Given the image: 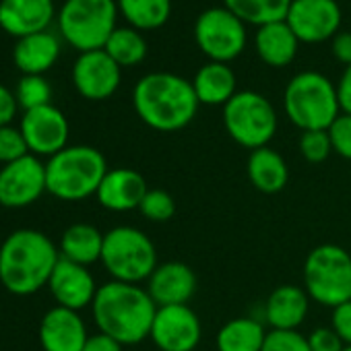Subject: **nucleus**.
<instances>
[{"label": "nucleus", "instance_id": "7c9ffc66", "mask_svg": "<svg viewBox=\"0 0 351 351\" xmlns=\"http://www.w3.org/2000/svg\"><path fill=\"white\" fill-rule=\"evenodd\" d=\"M15 97L23 112L36 110L52 101V87L44 75H23L15 87Z\"/></svg>", "mask_w": 351, "mask_h": 351}, {"label": "nucleus", "instance_id": "c9c22d12", "mask_svg": "<svg viewBox=\"0 0 351 351\" xmlns=\"http://www.w3.org/2000/svg\"><path fill=\"white\" fill-rule=\"evenodd\" d=\"M328 136L332 143V151L345 159H351V114H339V118L330 124Z\"/></svg>", "mask_w": 351, "mask_h": 351}, {"label": "nucleus", "instance_id": "473e14b6", "mask_svg": "<svg viewBox=\"0 0 351 351\" xmlns=\"http://www.w3.org/2000/svg\"><path fill=\"white\" fill-rule=\"evenodd\" d=\"M300 151H302L304 159L310 163L324 161L332 151L328 130H304L300 136Z\"/></svg>", "mask_w": 351, "mask_h": 351}, {"label": "nucleus", "instance_id": "79ce46f5", "mask_svg": "<svg viewBox=\"0 0 351 351\" xmlns=\"http://www.w3.org/2000/svg\"><path fill=\"white\" fill-rule=\"evenodd\" d=\"M83 351H122V345L116 339L104 332H97V335H89Z\"/></svg>", "mask_w": 351, "mask_h": 351}, {"label": "nucleus", "instance_id": "58836bf2", "mask_svg": "<svg viewBox=\"0 0 351 351\" xmlns=\"http://www.w3.org/2000/svg\"><path fill=\"white\" fill-rule=\"evenodd\" d=\"M17 112H19V101L15 97V91L0 83V126L13 124Z\"/></svg>", "mask_w": 351, "mask_h": 351}, {"label": "nucleus", "instance_id": "5701e85b", "mask_svg": "<svg viewBox=\"0 0 351 351\" xmlns=\"http://www.w3.org/2000/svg\"><path fill=\"white\" fill-rule=\"evenodd\" d=\"M308 293L295 285L277 287L265 306V316L275 330H295L308 314Z\"/></svg>", "mask_w": 351, "mask_h": 351}, {"label": "nucleus", "instance_id": "f03ea898", "mask_svg": "<svg viewBox=\"0 0 351 351\" xmlns=\"http://www.w3.org/2000/svg\"><path fill=\"white\" fill-rule=\"evenodd\" d=\"M93 320L99 332L116 339L120 345H136L151 335L157 306L149 291L122 281L104 283L91 304Z\"/></svg>", "mask_w": 351, "mask_h": 351}, {"label": "nucleus", "instance_id": "6e6552de", "mask_svg": "<svg viewBox=\"0 0 351 351\" xmlns=\"http://www.w3.org/2000/svg\"><path fill=\"white\" fill-rule=\"evenodd\" d=\"M306 293L322 306L337 308L351 300V256L335 244L316 246L304 263Z\"/></svg>", "mask_w": 351, "mask_h": 351}, {"label": "nucleus", "instance_id": "1a4fd4ad", "mask_svg": "<svg viewBox=\"0 0 351 351\" xmlns=\"http://www.w3.org/2000/svg\"><path fill=\"white\" fill-rule=\"evenodd\" d=\"M223 124L238 145L256 151L275 136L277 112L258 91H238L223 106Z\"/></svg>", "mask_w": 351, "mask_h": 351}, {"label": "nucleus", "instance_id": "393cba45", "mask_svg": "<svg viewBox=\"0 0 351 351\" xmlns=\"http://www.w3.org/2000/svg\"><path fill=\"white\" fill-rule=\"evenodd\" d=\"M58 250L62 258L89 267L101 261L104 234L91 223H73L62 232Z\"/></svg>", "mask_w": 351, "mask_h": 351}, {"label": "nucleus", "instance_id": "c85d7f7f", "mask_svg": "<svg viewBox=\"0 0 351 351\" xmlns=\"http://www.w3.org/2000/svg\"><path fill=\"white\" fill-rule=\"evenodd\" d=\"M293 0H223V7L250 25L285 21Z\"/></svg>", "mask_w": 351, "mask_h": 351}, {"label": "nucleus", "instance_id": "9b49d317", "mask_svg": "<svg viewBox=\"0 0 351 351\" xmlns=\"http://www.w3.org/2000/svg\"><path fill=\"white\" fill-rule=\"evenodd\" d=\"M48 193L46 163L27 153L25 157L0 167V205L7 209H25Z\"/></svg>", "mask_w": 351, "mask_h": 351}, {"label": "nucleus", "instance_id": "cd10ccee", "mask_svg": "<svg viewBox=\"0 0 351 351\" xmlns=\"http://www.w3.org/2000/svg\"><path fill=\"white\" fill-rule=\"evenodd\" d=\"M120 15L138 32L159 29L171 15V0H116Z\"/></svg>", "mask_w": 351, "mask_h": 351}, {"label": "nucleus", "instance_id": "f257e3e1", "mask_svg": "<svg viewBox=\"0 0 351 351\" xmlns=\"http://www.w3.org/2000/svg\"><path fill=\"white\" fill-rule=\"evenodd\" d=\"M60 261L58 246L40 230H15L0 244V283L13 295H34L48 285Z\"/></svg>", "mask_w": 351, "mask_h": 351}, {"label": "nucleus", "instance_id": "72a5a7b5", "mask_svg": "<svg viewBox=\"0 0 351 351\" xmlns=\"http://www.w3.org/2000/svg\"><path fill=\"white\" fill-rule=\"evenodd\" d=\"M29 153L27 143L21 134L19 126H0V163L7 165L11 161H17Z\"/></svg>", "mask_w": 351, "mask_h": 351}, {"label": "nucleus", "instance_id": "2f4dec72", "mask_svg": "<svg viewBox=\"0 0 351 351\" xmlns=\"http://www.w3.org/2000/svg\"><path fill=\"white\" fill-rule=\"evenodd\" d=\"M138 211L143 213V217H147L149 221H167L173 217L176 213V203L171 199V195H167L165 191H159V189H153V191H147Z\"/></svg>", "mask_w": 351, "mask_h": 351}, {"label": "nucleus", "instance_id": "bb28decb", "mask_svg": "<svg viewBox=\"0 0 351 351\" xmlns=\"http://www.w3.org/2000/svg\"><path fill=\"white\" fill-rule=\"evenodd\" d=\"M267 339L265 326L250 316L234 318L217 332L219 351H261Z\"/></svg>", "mask_w": 351, "mask_h": 351}, {"label": "nucleus", "instance_id": "aec40b11", "mask_svg": "<svg viewBox=\"0 0 351 351\" xmlns=\"http://www.w3.org/2000/svg\"><path fill=\"white\" fill-rule=\"evenodd\" d=\"M147 191V182L138 171L130 167H116L108 169L95 197L104 209L124 213L138 209Z\"/></svg>", "mask_w": 351, "mask_h": 351}, {"label": "nucleus", "instance_id": "7ed1b4c3", "mask_svg": "<svg viewBox=\"0 0 351 351\" xmlns=\"http://www.w3.org/2000/svg\"><path fill=\"white\" fill-rule=\"evenodd\" d=\"M138 118L153 130L173 132L189 126L199 110L193 83L173 73H149L132 89Z\"/></svg>", "mask_w": 351, "mask_h": 351}, {"label": "nucleus", "instance_id": "4468645a", "mask_svg": "<svg viewBox=\"0 0 351 351\" xmlns=\"http://www.w3.org/2000/svg\"><path fill=\"white\" fill-rule=\"evenodd\" d=\"M122 81V69L110 58L106 50L81 52L73 64V85L77 93L89 101H104L112 97Z\"/></svg>", "mask_w": 351, "mask_h": 351}, {"label": "nucleus", "instance_id": "4be33fe9", "mask_svg": "<svg viewBox=\"0 0 351 351\" xmlns=\"http://www.w3.org/2000/svg\"><path fill=\"white\" fill-rule=\"evenodd\" d=\"M300 44L302 42L285 21L261 25L254 34V48L258 58L275 69L291 64Z\"/></svg>", "mask_w": 351, "mask_h": 351}, {"label": "nucleus", "instance_id": "b1692460", "mask_svg": "<svg viewBox=\"0 0 351 351\" xmlns=\"http://www.w3.org/2000/svg\"><path fill=\"white\" fill-rule=\"evenodd\" d=\"M236 73L228 62H207L203 64L195 79L193 89L197 93L199 104L205 106H226L238 91H236Z\"/></svg>", "mask_w": 351, "mask_h": 351}, {"label": "nucleus", "instance_id": "0eeeda50", "mask_svg": "<svg viewBox=\"0 0 351 351\" xmlns=\"http://www.w3.org/2000/svg\"><path fill=\"white\" fill-rule=\"evenodd\" d=\"M101 265L114 281L136 285L157 269V252L147 234L130 226H118L104 234Z\"/></svg>", "mask_w": 351, "mask_h": 351}, {"label": "nucleus", "instance_id": "f3484780", "mask_svg": "<svg viewBox=\"0 0 351 351\" xmlns=\"http://www.w3.org/2000/svg\"><path fill=\"white\" fill-rule=\"evenodd\" d=\"M54 17V0H0V29L15 40L48 32Z\"/></svg>", "mask_w": 351, "mask_h": 351}, {"label": "nucleus", "instance_id": "39448f33", "mask_svg": "<svg viewBox=\"0 0 351 351\" xmlns=\"http://www.w3.org/2000/svg\"><path fill=\"white\" fill-rule=\"evenodd\" d=\"M287 118L304 130H328L339 118L341 106L337 85L316 71H304L291 77L283 93Z\"/></svg>", "mask_w": 351, "mask_h": 351}, {"label": "nucleus", "instance_id": "c756f323", "mask_svg": "<svg viewBox=\"0 0 351 351\" xmlns=\"http://www.w3.org/2000/svg\"><path fill=\"white\" fill-rule=\"evenodd\" d=\"M104 50L110 54V58L120 66H136L147 56V42L143 34L134 27H116L106 42Z\"/></svg>", "mask_w": 351, "mask_h": 351}, {"label": "nucleus", "instance_id": "a878e982", "mask_svg": "<svg viewBox=\"0 0 351 351\" xmlns=\"http://www.w3.org/2000/svg\"><path fill=\"white\" fill-rule=\"evenodd\" d=\"M248 178L256 191L275 195L285 189L289 169L285 159L271 147H261L248 157Z\"/></svg>", "mask_w": 351, "mask_h": 351}, {"label": "nucleus", "instance_id": "dca6fc26", "mask_svg": "<svg viewBox=\"0 0 351 351\" xmlns=\"http://www.w3.org/2000/svg\"><path fill=\"white\" fill-rule=\"evenodd\" d=\"M48 289L56 300V306L79 312L93 304L99 287L95 285V279L87 267L71 263L60 256L48 281Z\"/></svg>", "mask_w": 351, "mask_h": 351}, {"label": "nucleus", "instance_id": "423d86ee", "mask_svg": "<svg viewBox=\"0 0 351 351\" xmlns=\"http://www.w3.org/2000/svg\"><path fill=\"white\" fill-rule=\"evenodd\" d=\"M118 13L116 0H64L56 17L60 38L79 52L104 50Z\"/></svg>", "mask_w": 351, "mask_h": 351}, {"label": "nucleus", "instance_id": "37998d69", "mask_svg": "<svg viewBox=\"0 0 351 351\" xmlns=\"http://www.w3.org/2000/svg\"><path fill=\"white\" fill-rule=\"evenodd\" d=\"M343 351H351V345H345V347H343Z\"/></svg>", "mask_w": 351, "mask_h": 351}, {"label": "nucleus", "instance_id": "6ab92c4d", "mask_svg": "<svg viewBox=\"0 0 351 351\" xmlns=\"http://www.w3.org/2000/svg\"><path fill=\"white\" fill-rule=\"evenodd\" d=\"M147 291L157 308L184 306L197 291V275L184 263H163L147 279Z\"/></svg>", "mask_w": 351, "mask_h": 351}, {"label": "nucleus", "instance_id": "f8f14e48", "mask_svg": "<svg viewBox=\"0 0 351 351\" xmlns=\"http://www.w3.org/2000/svg\"><path fill=\"white\" fill-rule=\"evenodd\" d=\"M21 134L27 143V149L36 157H52L69 147L71 126L66 116L52 104L27 110L19 122Z\"/></svg>", "mask_w": 351, "mask_h": 351}, {"label": "nucleus", "instance_id": "9d476101", "mask_svg": "<svg viewBox=\"0 0 351 351\" xmlns=\"http://www.w3.org/2000/svg\"><path fill=\"white\" fill-rule=\"evenodd\" d=\"M246 23L226 7L203 11L195 23V42L213 62H230L246 48Z\"/></svg>", "mask_w": 351, "mask_h": 351}, {"label": "nucleus", "instance_id": "ddd939ff", "mask_svg": "<svg viewBox=\"0 0 351 351\" xmlns=\"http://www.w3.org/2000/svg\"><path fill=\"white\" fill-rule=\"evenodd\" d=\"M341 7L337 0H293L285 23L304 44L332 40L341 27Z\"/></svg>", "mask_w": 351, "mask_h": 351}, {"label": "nucleus", "instance_id": "e433bc0d", "mask_svg": "<svg viewBox=\"0 0 351 351\" xmlns=\"http://www.w3.org/2000/svg\"><path fill=\"white\" fill-rule=\"evenodd\" d=\"M308 345L310 351H343L345 343L341 341V337L326 326L314 328L308 337Z\"/></svg>", "mask_w": 351, "mask_h": 351}, {"label": "nucleus", "instance_id": "f704fd0d", "mask_svg": "<svg viewBox=\"0 0 351 351\" xmlns=\"http://www.w3.org/2000/svg\"><path fill=\"white\" fill-rule=\"evenodd\" d=\"M261 351H310L308 337H302L298 330H275L267 332L265 345Z\"/></svg>", "mask_w": 351, "mask_h": 351}, {"label": "nucleus", "instance_id": "4c0bfd02", "mask_svg": "<svg viewBox=\"0 0 351 351\" xmlns=\"http://www.w3.org/2000/svg\"><path fill=\"white\" fill-rule=\"evenodd\" d=\"M345 345H351V300L332 308V326H330Z\"/></svg>", "mask_w": 351, "mask_h": 351}, {"label": "nucleus", "instance_id": "412c9836", "mask_svg": "<svg viewBox=\"0 0 351 351\" xmlns=\"http://www.w3.org/2000/svg\"><path fill=\"white\" fill-rule=\"evenodd\" d=\"M62 44L56 34L40 32L17 40L13 48V62L23 75H46L60 58Z\"/></svg>", "mask_w": 351, "mask_h": 351}, {"label": "nucleus", "instance_id": "ea45409f", "mask_svg": "<svg viewBox=\"0 0 351 351\" xmlns=\"http://www.w3.org/2000/svg\"><path fill=\"white\" fill-rule=\"evenodd\" d=\"M330 50H332V56L349 66L351 64V32H339L332 40H330Z\"/></svg>", "mask_w": 351, "mask_h": 351}, {"label": "nucleus", "instance_id": "2eb2a0df", "mask_svg": "<svg viewBox=\"0 0 351 351\" xmlns=\"http://www.w3.org/2000/svg\"><path fill=\"white\" fill-rule=\"evenodd\" d=\"M149 337L161 351H195L201 343V320L189 304L163 306L157 308Z\"/></svg>", "mask_w": 351, "mask_h": 351}, {"label": "nucleus", "instance_id": "20e7f679", "mask_svg": "<svg viewBox=\"0 0 351 351\" xmlns=\"http://www.w3.org/2000/svg\"><path fill=\"white\" fill-rule=\"evenodd\" d=\"M108 173L106 157L89 145H69L46 161V186L52 197L79 203L93 197Z\"/></svg>", "mask_w": 351, "mask_h": 351}, {"label": "nucleus", "instance_id": "a211bd4d", "mask_svg": "<svg viewBox=\"0 0 351 351\" xmlns=\"http://www.w3.org/2000/svg\"><path fill=\"white\" fill-rule=\"evenodd\" d=\"M40 345L44 351H83L89 335L77 310L54 306L40 322Z\"/></svg>", "mask_w": 351, "mask_h": 351}, {"label": "nucleus", "instance_id": "a19ab883", "mask_svg": "<svg viewBox=\"0 0 351 351\" xmlns=\"http://www.w3.org/2000/svg\"><path fill=\"white\" fill-rule=\"evenodd\" d=\"M337 97L343 114H351V64L345 66L339 83H337Z\"/></svg>", "mask_w": 351, "mask_h": 351}]
</instances>
